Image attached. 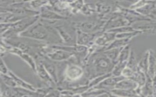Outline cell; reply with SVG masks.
I'll return each instance as SVG.
<instances>
[{
  "instance_id": "6da1fadb",
  "label": "cell",
  "mask_w": 156,
  "mask_h": 97,
  "mask_svg": "<svg viewBox=\"0 0 156 97\" xmlns=\"http://www.w3.org/2000/svg\"><path fill=\"white\" fill-rule=\"evenodd\" d=\"M19 36L35 39L48 44L63 45L62 40L57 30L41 18L21 33Z\"/></svg>"
},
{
  "instance_id": "7a4b0ae2",
  "label": "cell",
  "mask_w": 156,
  "mask_h": 97,
  "mask_svg": "<svg viewBox=\"0 0 156 97\" xmlns=\"http://www.w3.org/2000/svg\"><path fill=\"white\" fill-rule=\"evenodd\" d=\"M115 64L103 51L96 52L90 56L84 65L87 77L90 81L96 76L112 73Z\"/></svg>"
},
{
  "instance_id": "3957f363",
  "label": "cell",
  "mask_w": 156,
  "mask_h": 97,
  "mask_svg": "<svg viewBox=\"0 0 156 97\" xmlns=\"http://www.w3.org/2000/svg\"><path fill=\"white\" fill-rule=\"evenodd\" d=\"M47 21L57 30L62 40L63 45H73L77 44V27L76 22L68 21V19L54 21Z\"/></svg>"
},
{
  "instance_id": "277c9868",
  "label": "cell",
  "mask_w": 156,
  "mask_h": 97,
  "mask_svg": "<svg viewBox=\"0 0 156 97\" xmlns=\"http://www.w3.org/2000/svg\"><path fill=\"white\" fill-rule=\"evenodd\" d=\"M40 19L39 15L26 16L13 23L12 27L1 35V39H10L18 37Z\"/></svg>"
},
{
  "instance_id": "5b68a950",
  "label": "cell",
  "mask_w": 156,
  "mask_h": 97,
  "mask_svg": "<svg viewBox=\"0 0 156 97\" xmlns=\"http://www.w3.org/2000/svg\"><path fill=\"white\" fill-rule=\"evenodd\" d=\"M107 20L99 18L98 16L94 18L84 21L76 22V27L80 30L86 33H96L104 31V27Z\"/></svg>"
},
{
  "instance_id": "8992f818",
  "label": "cell",
  "mask_w": 156,
  "mask_h": 97,
  "mask_svg": "<svg viewBox=\"0 0 156 97\" xmlns=\"http://www.w3.org/2000/svg\"><path fill=\"white\" fill-rule=\"evenodd\" d=\"M85 73V70L79 64L73 62L68 64L64 71L65 79L71 82L80 80Z\"/></svg>"
},
{
  "instance_id": "52a82bcc",
  "label": "cell",
  "mask_w": 156,
  "mask_h": 97,
  "mask_svg": "<svg viewBox=\"0 0 156 97\" xmlns=\"http://www.w3.org/2000/svg\"><path fill=\"white\" fill-rule=\"evenodd\" d=\"M129 24L130 21L124 15H121L119 12H114L112 15L106 21L104 27V31L129 25Z\"/></svg>"
},
{
  "instance_id": "ba28073f",
  "label": "cell",
  "mask_w": 156,
  "mask_h": 97,
  "mask_svg": "<svg viewBox=\"0 0 156 97\" xmlns=\"http://www.w3.org/2000/svg\"><path fill=\"white\" fill-rule=\"evenodd\" d=\"M99 32L96 33H86L83 32L77 28V44L87 46H91L94 43L96 39L103 32Z\"/></svg>"
},
{
  "instance_id": "9c48e42d",
  "label": "cell",
  "mask_w": 156,
  "mask_h": 97,
  "mask_svg": "<svg viewBox=\"0 0 156 97\" xmlns=\"http://www.w3.org/2000/svg\"><path fill=\"white\" fill-rule=\"evenodd\" d=\"M36 62V72L35 73L38 75L39 78L45 82L48 86L53 87L56 85L55 82L53 81L47 70L45 69L41 62L38 58H35Z\"/></svg>"
},
{
  "instance_id": "30bf717a",
  "label": "cell",
  "mask_w": 156,
  "mask_h": 97,
  "mask_svg": "<svg viewBox=\"0 0 156 97\" xmlns=\"http://www.w3.org/2000/svg\"><path fill=\"white\" fill-rule=\"evenodd\" d=\"M126 78L123 75L115 76H110L105 79H104L102 82H101L96 87L91 89H104L108 91H111L112 89H115L117 83L121 80Z\"/></svg>"
},
{
  "instance_id": "8fae6325",
  "label": "cell",
  "mask_w": 156,
  "mask_h": 97,
  "mask_svg": "<svg viewBox=\"0 0 156 97\" xmlns=\"http://www.w3.org/2000/svg\"><path fill=\"white\" fill-rule=\"evenodd\" d=\"M138 87V82L130 78H126L119 81L115 88L126 89V90H135Z\"/></svg>"
},
{
  "instance_id": "7c38bea8",
  "label": "cell",
  "mask_w": 156,
  "mask_h": 97,
  "mask_svg": "<svg viewBox=\"0 0 156 97\" xmlns=\"http://www.w3.org/2000/svg\"><path fill=\"white\" fill-rule=\"evenodd\" d=\"M8 74L10 75L14 79L15 81L16 82V83L17 84V87H20L22 88H24L26 89H29V90L36 92L37 89L33 85H32L29 82H27V81H24V79H21V78L18 76L16 75H15L13 72H12V71L9 70Z\"/></svg>"
},
{
  "instance_id": "4fadbf2b",
  "label": "cell",
  "mask_w": 156,
  "mask_h": 97,
  "mask_svg": "<svg viewBox=\"0 0 156 97\" xmlns=\"http://www.w3.org/2000/svg\"><path fill=\"white\" fill-rule=\"evenodd\" d=\"M82 96H112L110 91L101 89H89L81 94Z\"/></svg>"
},
{
  "instance_id": "5bb4252c",
  "label": "cell",
  "mask_w": 156,
  "mask_h": 97,
  "mask_svg": "<svg viewBox=\"0 0 156 97\" xmlns=\"http://www.w3.org/2000/svg\"><path fill=\"white\" fill-rule=\"evenodd\" d=\"M130 39H123V38H115L113 41H112L104 49V50L111 48H116L124 47L127 44H129L130 41Z\"/></svg>"
},
{
  "instance_id": "9a60e30c",
  "label": "cell",
  "mask_w": 156,
  "mask_h": 97,
  "mask_svg": "<svg viewBox=\"0 0 156 97\" xmlns=\"http://www.w3.org/2000/svg\"><path fill=\"white\" fill-rule=\"evenodd\" d=\"M112 96H133L137 95L135 90H126L115 88L110 91Z\"/></svg>"
},
{
  "instance_id": "2e32d148",
  "label": "cell",
  "mask_w": 156,
  "mask_h": 97,
  "mask_svg": "<svg viewBox=\"0 0 156 97\" xmlns=\"http://www.w3.org/2000/svg\"><path fill=\"white\" fill-rule=\"evenodd\" d=\"M122 47L120 48H111V49H107L103 52L105 53V55L113 62L116 63L118 61V56L119 55V53L122 50Z\"/></svg>"
},
{
  "instance_id": "e0dca14e",
  "label": "cell",
  "mask_w": 156,
  "mask_h": 97,
  "mask_svg": "<svg viewBox=\"0 0 156 97\" xmlns=\"http://www.w3.org/2000/svg\"><path fill=\"white\" fill-rule=\"evenodd\" d=\"M127 61H118L112 72V75L115 76H118L122 75L124 69L127 67Z\"/></svg>"
},
{
  "instance_id": "ac0fdd59",
  "label": "cell",
  "mask_w": 156,
  "mask_h": 97,
  "mask_svg": "<svg viewBox=\"0 0 156 97\" xmlns=\"http://www.w3.org/2000/svg\"><path fill=\"white\" fill-rule=\"evenodd\" d=\"M131 53L130 45L128 44L122 48L118 56V61H127ZM117 61V62H118Z\"/></svg>"
},
{
  "instance_id": "d6986e66",
  "label": "cell",
  "mask_w": 156,
  "mask_h": 97,
  "mask_svg": "<svg viewBox=\"0 0 156 97\" xmlns=\"http://www.w3.org/2000/svg\"><path fill=\"white\" fill-rule=\"evenodd\" d=\"M80 12L83 15H85L87 16H92V15H93V14L95 12H96V5L91 4V3L85 4L80 10Z\"/></svg>"
},
{
  "instance_id": "ffe728a7",
  "label": "cell",
  "mask_w": 156,
  "mask_h": 97,
  "mask_svg": "<svg viewBox=\"0 0 156 97\" xmlns=\"http://www.w3.org/2000/svg\"><path fill=\"white\" fill-rule=\"evenodd\" d=\"M1 81L6 85L11 87H17V84L14 79L9 74L1 73Z\"/></svg>"
},
{
  "instance_id": "44dd1931",
  "label": "cell",
  "mask_w": 156,
  "mask_h": 97,
  "mask_svg": "<svg viewBox=\"0 0 156 97\" xmlns=\"http://www.w3.org/2000/svg\"><path fill=\"white\" fill-rule=\"evenodd\" d=\"M83 0H75L73 2L69 4L71 7V13L73 14H77L80 12V10L84 5Z\"/></svg>"
},
{
  "instance_id": "7402d4cb",
  "label": "cell",
  "mask_w": 156,
  "mask_h": 97,
  "mask_svg": "<svg viewBox=\"0 0 156 97\" xmlns=\"http://www.w3.org/2000/svg\"><path fill=\"white\" fill-rule=\"evenodd\" d=\"M9 70H10L8 69L7 65L5 64V61H4L3 58L1 57V64H0V71H1V73L8 74Z\"/></svg>"
},
{
  "instance_id": "603a6c76",
  "label": "cell",
  "mask_w": 156,
  "mask_h": 97,
  "mask_svg": "<svg viewBox=\"0 0 156 97\" xmlns=\"http://www.w3.org/2000/svg\"><path fill=\"white\" fill-rule=\"evenodd\" d=\"M136 1H138V0H136Z\"/></svg>"
},
{
  "instance_id": "cb8c5ba5",
  "label": "cell",
  "mask_w": 156,
  "mask_h": 97,
  "mask_svg": "<svg viewBox=\"0 0 156 97\" xmlns=\"http://www.w3.org/2000/svg\"></svg>"
}]
</instances>
